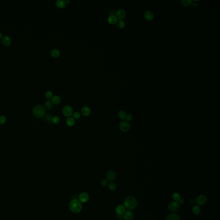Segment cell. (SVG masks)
I'll return each mask as SVG.
<instances>
[{
    "label": "cell",
    "mask_w": 220,
    "mask_h": 220,
    "mask_svg": "<svg viewBox=\"0 0 220 220\" xmlns=\"http://www.w3.org/2000/svg\"><path fill=\"white\" fill-rule=\"evenodd\" d=\"M172 199H173V200L175 201H176V202L178 201L180 199H181L180 195L179 193H174L173 195H172Z\"/></svg>",
    "instance_id": "484cf974"
},
{
    "label": "cell",
    "mask_w": 220,
    "mask_h": 220,
    "mask_svg": "<svg viewBox=\"0 0 220 220\" xmlns=\"http://www.w3.org/2000/svg\"><path fill=\"white\" fill-rule=\"evenodd\" d=\"M134 217V215L131 211H127L124 212L123 218L125 220H132Z\"/></svg>",
    "instance_id": "7c38bea8"
},
{
    "label": "cell",
    "mask_w": 220,
    "mask_h": 220,
    "mask_svg": "<svg viewBox=\"0 0 220 220\" xmlns=\"http://www.w3.org/2000/svg\"><path fill=\"white\" fill-rule=\"evenodd\" d=\"M3 34L1 32H0V39L2 38H3Z\"/></svg>",
    "instance_id": "ab89813d"
},
{
    "label": "cell",
    "mask_w": 220,
    "mask_h": 220,
    "mask_svg": "<svg viewBox=\"0 0 220 220\" xmlns=\"http://www.w3.org/2000/svg\"><path fill=\"white\" fill-rule=\"evenodd\" d=\"M181 2L184 6H188L192 4L193 1L192 0H182Z\"/></svg>",
    "instance_id": "d4e9b609"
},
{
    "label": "cell",
    "mask_w": 220,
    "mask_h": 220,
    "mask_svg": "<svg viewBox=\"0 0 220 220\" xmlns=\"http://www.w3.org/2000/svg\"><path fill=\"white\" fill-rule=\"evenodd\" d=\"M107 184H108V182L107 180H103L101 182V185L102 186H103V187L107 186Z\"/></svg>",
    "instance_id": "836d02e7"
},
{
    "label": "cell",
    "mask_w": 220,
    "mask_h": 220,
    "mask_svg": "<svg viewBox=\"0 0 220 220\" xmlns=\"http://www.w3.org/2000/svg\"><path fill=\"white\" fill-rule=\"evenodd\" d=\"M144 16L146 19L149 21L151 20L154 18V13L150 11H147L145 12V13Z\"/></svg>",
    "instance_id": "ac0fdd59"
},
{
    "label": "cell",
    "mask_w": 220,
    "mask_h": 220,
    "mask_svg": "<svg viewBox=\"0 0 220 220\" xmlns=\"http://www.w3.org/2000/svg\"><path fill=\"white\" fill-rule=\"evenodd\" d=\"M116 12L114 10H111V11H110V12H109L110 15H116Z\"/></svg>",
    "instance_id": "8d00e7d4"
},
{
    "label": "cell",
    "mask_w": 220,
    "mask_h": 220,
    "mask_svg": "<svg viewBox=\"0 0 220 220\" xmlns=\"http://www.w3.org/2000/svg\"><path fill=\"white\" fill-rule=\"evenodd\" d=\"M168 209L170 211L172 212H176L179 210L180 205L176 201H172L169 203Z\"/></svg>",
    "instance_id": "277c9868"
},
{
    "label": "cell",
    "mask_w": 220,
    "mask_h": 220,
    "mask_svg": "<svg viewBox=\"0 0 220 220\" xmlns=\"http://www.w3.org/2000/svg\"><path fill=\"white\" fill-rule=\"evenodd\" d=\"M118 116L120 119L123 120L126 119L127 115H126V113L125 111L121 110L119 112Z\"/></svg>",
    "instance_id": "cb8c5ba5"
},
{
    "label": "cell",
    "mask_w": 220,
    "mask_h": 220,
    "mask_svg": "<svg viewBox=\"0 0 220 220\" xmlns=\"http://www.w3.org/2000/svg\"><path fill=\"white\" fill-rule=\"evenodd\" d=\"M67 4L64 0H57L56 1V5L58 8L63 9L66 6Z\"/></svg>",
    "instance_id": "9a60e30c"
},
{
    "label": "cell",
    "mask_w": 220,
    "mask_h": 220,
    "mask_svg": "<svg viewBox=\"0 0 220 220\" xmlns=\"http://www.w3.org/2000/svg\"><path fill=\"white\" fill-rule=\"evenodd\" d=\"M118 26L120 29H123L125 26V23L123 20H120L118 22Z\"/></svg>",
    "instance_id": "83f0119b"
},
{
    "label": "cell",
    "mask_w": 220,
    "mask_h": 220,
    "mask_svg": "<svg viewBox=\"0 0 220 220\" xmlns=\"http://www.w3.org/2000/svg\"><path fill=\"white\" fill-rule=\"evenodd\" d=\"M130 124L129 122L126 120H123L120 122L119 124V128L123 132H126L128 131L130 128Z\"/></svg>",
    "instance_id": "5b68a950"
},
{
    "label": "cell",
    "mask_w": 220,
    "mask_h": 220,
    "mask_svg": "<svg viewBox=\"0 0 220 220\" xmlns=\"http://www.w3.org/2000/svg\"><path fill=\"white\" fill-rule=\"evenodd\" d=\"M66 123L67 126H70V127H71L75 125V121L73 118L70 117L67 119Z\"/></svg>",
    "instance_id": "44dd1931"
},
{
    "label": "cell",
    "mask_w": 220,
    "mask_h": 220,
    "mask_svg": "<svg viewBox=\"0 0 220 220\" xmlns=\"http://www.w3.org/2000/svg\"><path fill=\"white\" fill-rule=\"evenodd\" d=\"M33 114L37 118H42L45 116L46 110L41 105H37L33 108L32 110Z\"/></svg>",
    "instance_id": "3957f363"
},
{
    "label": "cell",
    "mask_w": 220,
    "mask_h": 220,
    "mask_svg": "<svg viewBox=\"0 0 220 220\" xmlns=\"http://www.w3.org/2000/svg\"><path fill=\"white\" fill-rule=\"evenodd\" d=\"M52 122L53 123H54V124H58L59 122H60V119L58 117H57V116H55L54 117V118H53V119H52Z\"/></svg>",
    "instance_id": "f1b7e54d"
},
{
    "label": "cell",
    "mask_w": 220,
    "mask_h": 220,
    "mask_svg": "<svg viewBox=\"0 0 220 220\" xmlns=\"http://www.w3.org/2000/svg\"><path fill=\"white\" fill-rule=\"evenodd\" d=\"M125 208L123 205H119L116 207V212L119 215H122L125 212Z\"/></svg>",
    "instance_id": "e0dca14e"
},
{
    "label": "cell",
    "mask_w": 220,
    "mask_h": 220,
    "mask_svg": "<svg viewBox=\"0 0 220 220\" xmlns=\"http://www.w3.org/2000/svg\"><path fill=\"white\" fill-rule=\"evenodd\" d=\"M192 212L195 215H198L201 212V208L199 205H194L192 208Z\"/></svg>",
    "instance_id": "7402d4cb"
},
{
    "label": "cell",
    "mask_w": 220,
    "mask_h": 220,
    "mask_svg": "<svg viewBox=\"0 0 220 220\" xmlns=\"http://www.w3.org/2000/svg\"><path fill=\"white\" fill-rule=\"evenodd\" d=\"M79 198L80 201L81 202L85 203L89 200L90 197H89V195L87 193H82L80 195Z\"/></svg>",
    "instance_id": "30bf717a"
},
{
    "label": "cell",
    "mask_w": 220,
    "mask_h": 220,
    "mask_svg": "<svg viewBox=\"0 0 220 220\" xmlns=\"http://www.w3.org/2000/svg\"><path fill=\"white\" fill-rule=\"evenodd\" d=\"M73 118L75 119H78L80 117V114L78 112H75L73 113Z\"/></svg>",
    "instance_id": "1f68e13d"
},
{
    "label": "cell",
    "mask_w": 220,
    "mask_h": 220,
    "mask_svg": "<svg viewBox=\"0 0 220 220\" xmlns=\"http://www.w3.org/2000/svg\"><path fill=\"white\" fill-rule=\"evenodd\" d=\"M65 1H66L67 4H69V3H70V2H71L70 0H66Z\"/></svg>",
    "instance_id": "60d3db41"
},
{
    "label": "cell",
    "mask_w": 220,
    "mask_h": 220,
    "mask_svg": "<svg viewBox=\"0 0 220 220\" xmlns=\"http://www.w3.org/2000/svg\"><path fill=\"white\" fill-rule=\"evenodd\" d=\"M45 105L46 107L48 110H51L54 106V104L52 102L51 100H48L45 103Z\"/></svg>",
    "instance_id": "603a6c76"
},
{
    "label": "cell",
    "mask_w": 220,
    "mask_h": 220,
    "mask_svg": "<svg viewBox=\"0 0 220 220\" xmlns=\"http://www.w3.org/2000/svg\"><path fill=\"white\" fill-rule=\"evenodd\" d=\"M51 101L52 103L54 105H59L61 102V98L59 96L56 95L52 97Z\"/></svg>",
    "instance_id": "d6986e66"
},
{
    "label": "cell",
    "mask_w": 220,
    "mask_h": 220,
    "mask_svg": "<svg viewBox=\"0 0 220 220\" xmlns=\"http://www.w3.org/2000/svg\"><path fill=\"white\" fill-rule=\"evenodd\" d=\"M61 54V52L59 49H52L50 52V55L52 57L54 58H57L59 57Z\"/></svg>",
    "instance_id": "2e32d148"
},
{
    "label": "cell",
    "mask_w": 220,
    "mask_h": 220,
    "mask_svg": "<svg viewBox=\"0 0 220 220\" xmlns=\"http://www.w3.org/2000/svg\"><path fill=\"white\" fill-rule=\"evenodd\" d=\"M106 178L107 181L112 182L115 179L116 174L113 171H109L106 174Z\"/></svg>",
    "instance_id": "9c48e42d"
},
{
    "label": "cell",
    "mask_w": 220,
    "mask_h": 220,
    "mask_svg": "<svg viewBox=\"0 0 220 220\" xmlns=\"http://www.w3.org/2000/svg\"><path fill=\"white\" fill-rule=\"evenodd\" d=\"M2 42L5 46H9L12 43V40L10 37L5 35L2 38Z\"/></svg>",
    "instance_id": "4fadbf2b"
},
{
    "label": "cell",
    "mask_w": 220,
    "mask_h": 220,
    "mask_svg": "<svg viewBox=\"0 0 220 220\" xmlns=\"http://www.w3.org/2000/svg\"><path fill=\"white\" fill-rule=\"evenodd\" d=\"M108 188L110 190L114 191V190H116L117 189V185L114 183L111 182L109 184Z\"/></svg>",
    "instance_id": "4316f807"
},
{
    "label": "cell",
    "mask_w": 220,
    "mask_h": 220,
    "mask_svg": "<svg viewBox=\"0 0 220 220\" xmlns=\"http://www.w3.org/2000/svg\"><path fill=\"white\" fill-rule=\"evenodd\" d=\"M126 120L129 122L131 120H132L133 119V116L132 115V114H129L127 115L126 116Z\"/></svg>",
    "instance_id": "d6a6232c"
},
{
    "label": "cell",
    "mask_w": 220,
    "mask_h": 220,
    "mask_svg": "<svg viewBox=\"0 0 220 220\" xmlns=\"http://www.w3.org/2000/svg\"><path fill=\"white\" fill-rule=\"evenodd\" d=\"M195 203H196V201L195 199H191L190 201V203L191 204H194Z\"/></svg>",
    "instance_id": "f35d334b"
},
{
    "label": "cell",
    "mask_w": 220,
    "mask_h": 220,
    "mask_svg": "<svg viewBox=\"0 0 220 220\" xmlns=\"http://www.w3.org/2000/svg\"><path fill=\"white\" fill-rule=\"evenodd\" d=\"M199 1V0H194V1Z\"/></svg>",
    "instance_id": "b9f144b4"
},
{
    "label": "cell",
    "mask_w": 220,
    "mask_h": 220,
    "mask_svg": "<svg viewBox=\"0 0 220 220\" xmlns=\"http://www.w3.org/2000/svg\"><path fill=\"white\" fill-rule=\"evenodd\" d=\"M69 209L71 212L75 213H79L82 209L81 202L76 199L72 200L69 204Z\"/></svg>",
    "instance_id": "7a4b0ae2"
},
{
    "label": "cell",
    "mask_w": 220,
    "mask_h": 220,
    "mask_svg": "<svg viewBox=\"0 0 220 220\" xmlns=\"http://www.w3.org/2000/svg\"><path fill=\"white\" fill-rule=\"evenodd\" d=\"M46 119L48 121L50 122L51 120H52V119H53L52 116L51 114H48L47 116L46 117Z\"/></svg>",
    "instance_id": "e575fe53"
},
{
    "label": "cell",
    "mask_w": 220,
    "mask_h": 220,
    "mask_svg": "<svg viewBox=\"0 0 220 220\" xmlns=\"http://www.w3.org/2000/svg\"><path fill=\"white\" fill-rule=\"evenodd\" d=\"M195 201L197 205H204L206 203L207 197L204 195H200L197 197Z\"/></svg>",
    "instance_id": "52a82bcc"
},
{
    "label": "cell",
    "mask_w": 220,
    "mask_h": 220,
    "mask_svg": "<svg viewBox=\"0 0 220 220\" xmlns=\"http://www.w3.org/2000/svg\"><path fill=\"white\" fill-rule=\"evenodd\" d=\"M179 216L177 214L172 213L169 214L167 217L166 220H180Z\"/></svg>",
    "instance_id": "ffe728a7"
},
{
    "label": "cell",
    "mask_w": 220,
    "mask_h": 220,
    "mask_svg": "<svg viewBox=\"0 0 220 220\" xmlns=\"http://www.w3.org/2000/svg\"><path fill=\"white\" fill-rule=\"evenodd\" d=\"M116 16L117 17L118 19H120V20H122L126 17V12L123 9H120L116 12Z\"/></svg>",
    "instance_id": "ba28073f"
},
{
    "label": "cell",
    "mask_w": 220,
    "mask_h": 220,
    "mask_svg": "<svg viewBox=\"0 0 220 220\" xmlns=\"http://www.w3.org/2000/svg\"><path fill=\"white\" fill-rule=\"evenodd\" d=\"M63 115L66 117H69L73 114V110L71 106L67 105L64 107L62 110Z\"/></svg>",
    "instance_id": "8992f818"
},
{
    "label": "cell",
    "mask_w": 220,
    "mask_h": 220,
    "mask_svg": "<svg viewBox=\"0 0 220 220\" xmlns=\"http://www.w3.org/2000/svg\"><path fill=\"white\" fill-rule=\"evenodd\" d=\"M192 4L193 6L194 7H195V8H196V7H197L198 6V4H197L196 2H192Z\"/></svg>",
    "instance_id": "74e56055"
},
{
    "label": "cell",
    "mask_w": 220,
    "mask_h": 220,
    "mask_svg": "<svg viewBox=\"0 0 220 220\" xmlns=\"http://www.w3.org/2000/svg\"><path fill=\"white\" fill-rule=\"evenodd\" d=\"M124 205L125 208L128 210L134 209L137 206V200L134 197H127L124 200Z\"/></svg>",
    "instance_id": "6da1fadb"
},
{
    "label": "cell",
    "mask_w": 220,
    "mask_h": 220,
    "mask_svg": "<svg viewBox=\"0 0 220 220\" xmlns=\"http://www.w3.org/2000/svg\"><path fill=\"white\" fill-rule=\"evenodd\" d=\"M81 113L84 116L88 117L91 114V111L89 107L88 106H84L82 108L81 110Z\"/></svg>",
    "instance_id": "5bb4252c"
},
{
    "label": "cell",
    "mask_w": 220,
    "mask_h": 220,
    "mask_svg": "<svg viewBox=\"0 0 220 220\" xmlns=\"http://www.w3.org/2000/svg\"><path fill=\"white\" fill-rule=\"evenodd\" d=\"M6 118L4 116L2 115L0 117V124H4L6 122Z\"/></svg>",
    "instance_id": "4dcf8cb0"
},
{
    "label": "cell",
    "mask_w": 220,
    "mask_h": 220,
    "mask_svg": "<svg viewBox=\"0 0 220 220\" xmlns=\"http://www.w3.org/2000/svg\"><path fill=\"white\" fill-rule=\"evenodd\" d=\"M45 96L47 98L50 99V98H52V97L53 96V93L51 91H48L46 92L45 94Z\"/></svg>",
    "instance_id": "f546056e"
},
{
    "label": "cell",
    "mask_w": 220,
    "mask_h": 220,
    "mask_svg": "<svg viewBox=\"0 0 220 220\" xmlns=\"http://www.w3.org/2000/svg\"><path fill=\"white\" fill-rule=\"evenodd\" d=\"M178 203L180 204H183L184 203V199L183 198H181L178 201Z\"/></svg>",
    "instance_id": "d590c367"
},
{
    "label": "cell",
    "mask_w": 220,
    "mask_h": 220,
    "mask_svg": "<svg viewBox=\"0 0 220 220\" xmlns=\"http://www.w3.org/2000/svg\"><path fill=\"white\" fill-rule=\"evenodd\" d=\"M118 18L116 15H109V16L107 18V21L109 24L113 25L117 23L118 22Z\"/></svg>",
    "instance_id": "8fae6325"
}]
</instances>
